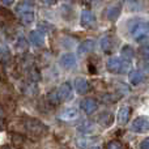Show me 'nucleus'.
<instances>
[{"label": "nucleus", "instance_id": "nucleus-14", "mask_svg": "<svg viewBox=\"0 0 149 149\" xmlns=\"http://www.w3.org/2000/svg\"><path fill=\"white\" fill-rule=\"evenodd\" d=\"M116 118H118V123L120 124V126L127 124V122H128V119H130V107L128 106H122L118 110Z\"/></svg>", "mask_w": 149, "mask_h": 149}, {"label": "nucleus", "instance_id": "nucleus-18", "mask_svg": "<svg viewBox=\"0 0 149 149\" xmlns=\"http://www.w3.org/2000/svg\"><path fill=\"white\" fill-rule=\"evenodd\" d=\"M77 130H79V132H81V134L90 135V134H94L95 132V126L92 122H84L81 126H79Z\"/></svg>", "mask_w": 149, "mask_h": 149}, {"label": "nucleus", "instance_id": "nucleus-11", "mask_svg": "<svg viewBox=\"0 0 149 149\" xmlns=\"http://www.w3.org/2000/svg\"><path fill=\"white\" fill-rule=\"evenodd\" d=\"M29 39L34 46H43L45 45V34L41 30H31L29 33Z\"/></svg>", "mask_w": 149, "mask_h": 149}, {"label": "nucleus", "instance_id": "nucleus-30", "mask_svg": "<svg viewBox=\"0 0 149 149\" xmlns=\"http://www.w3.org/2000/svg\"><path fill=\"white\" fill-rule=\"evenodd\" d=\"M0 3H1L3 5H12L13 3H15V0H0Z\"/></svg>", "mask_w": 149, "mask_h": 149}, {"label": "nucleus", "instance_id": "nucleus-22", "mask_svg": "<svg viewBox=\"0 0 149 149\" xmlns=\"http://www.w3.org/2000/svg\"><path fill=\"white\" fill-rule=\"evenodd\" d=\"M10 59V51L7 47H0V62H8Z\"/></svg>", "mask_w": 149, "mask_h": 149}, {"label": "nucleus", "instance_id": "nucleus-6", "mask_svg": "<svg viewBox=\"0 0 149 149\" xmlns=\"http://www.w3.org/2000/svg\"><path fill=\"white\" fill-rule=\"evenodd\" d=\"M80 116V113L76 107H67L60 111L59 119L63 122H73Z\"/></svg>", "mask_w": 149, "mask_h": 149}, {"label": "nucleus", "instance_id": "nucleus-16", "mask_svg": "<svg viewBox=\"0 0 149 149\" xmlns=\"http://www.w3.org/2000/svg\"><path fill=\"white\" fill-rule=\"evenodd\" d=\"M98 123L103 127H109L114 123V116L111 113H102L98 116Z\"/></svg>", "mask_w": 149, "mask_h": 149}, {"label": "nucleus", "instance_id": "nucleus-2", "mask_svg": "<svg viewBox=\"0 0 149 149\" xmlns=\"http://www.w3.org/2000/svg\"><path fill=\"white\" fill-rule=\"evenodd\" d=\"M106 68L113 73H124L131 68V62L118 56H111L106 60Z\"/></svg>", "mask_w": 149, "mask_h": 149}, {"label": "nucleus", "instance_id": "nucleus-8", "mask_svg": "<svg viewBox=\"0 0 149 149\" xmlns=\"http://www.w3.org/2000/svg\"><path fill=\"white\" fill-rule=\"evenodd\" d=\"M94 21H95V17H94V15H93L92 10L84 9L81 12V16H80V24H81L82 28H89V26H92L93 24H94Z\"/></svg>", "mask_w": 149, "mask_h": 149}, {"label": "nucleus", "instance_id": "nucleus-4", "mask_svg": "<svg viewBox=\"0 0 149 149\" xmlns=\"http://www.w3.org/2000/svg\"><path fill=\"white\" fill-rule=\"evenodd\" d=\"M131 130L136 134H145V132L149 131V119L148 116H137V118L134 119L131 124Z\"/></svg>", "mask_w": 149, "mask_h": 149}, {"label": "nucleus", "instance_id": "nucleus-15", "mask_svg": "<svg viewBox=\"0 0 149 149\" xmlns=\"http://www.w3.org/2000/svg\"><path fill=\"white\" fill-rule=\"evenodd\" d=\"M33 9H34V5L30 0H25V1L18 3L17 7H16V12H17L18 15L25 13V12H30V10H33Z\"/></svg>", "mask_w": 149, "mask_h": 149}, {"label": "nucleus", "instance_id": "nucleus-32", "mask_svg": "<svg viewBox=\"0 0 149 149\" xmlns=\"http://www.w3.org/2000/svg\"><path fill=\"white\" fill-rule=\"evenodd\" d=\"M1 149H15V148H12V147H8V145H5V147H3Z\"/></svg>", "mask_w": 149, "mask_h": 149}, {"label": "nucleus", "instance_id": "nucleus-3", "mask_svg": "<svg viewBox=\"0 0 149 149\" xmlns=\"http://www.w3.org/2000/svg\"><path fill=\"white\" fill-rule=\"evenodd\" d=\"M24 126H25V130L29 134L36 135V136H41L47 131V127L37 119H25Z\"/></svg>", "mask_w": 149, "mask_h": 149}, {"label": "nucleus", "instance_id": "nucleus-10", "mask_svg": "<svg viewBox=\"0 0 149 149\" xmlns=\"http://www.w3.org/2000/svg\"><path fill=\"white\" fill-rule=\"evenodd\" d=\"M97 109H98V103L93 98H86V100H84L81 102V110L85 114H93Z\"/></svg>", "mask_w": 149, "mask_h": 149}, {"label": "nucleus", "instance_id": "nucleus-25", "mask_svg": "<svg viewBox=\"0 0 149 149\" xmlns=\"http://www.w3.org/2000/svg\"><path fill=\"white\" fill-rule=\"evenodd\" d=\"M16 47H17L18 50H25L26 47H28V45H26V41L22 38V37H20V38L17 39V42H16Z\"/></svg>", "mask_w": 149, "mask_h": 149}, {"label": "nucleus", "instance_id": "nucleus-9", "mask_svg": "<svg viewBox=\"0 0 149 149\" xmlns=\"http://www.w3.org/2000/svg\"><path fill=\"white\" fill-rule=\"evenodd\" d=\"M120 12H122V9H120V7H119V5H110V7L106 8L105 16H106V18H107L109 21L114 22V21H116L119 18Z\"/></svg>", "mask_w": 149, "mask_h": 149}, {"label": "nucleus", "instance_id": "nucleus-12", "mask_svg": "<svg viewBox=\"0 0 149 149\" xmlns=\"http://www.w3.org/2000/svg\"><path fill=\"white\" fill-rule=\"evenodd\" d=\"M74 89L79 94H85L89 89V84H88L86 79L84 77H76L74 79Z\"/></svg>", "mask_w": 149, "mask_h": 149}, {"label": "nucleus", "instance_id": "nucleus-29", "mask_svg": "<svg viewBox=\"0 0 149 149\" xmlns=\"http://www.w3.org/2000/svg\"><path fill=\"white\" fill-rule=\"evenodd\" d=\"M41 1L45 5H49V7H50V5H54L55 4V3H56V0H41Z\"/></svg>", "mask_w": 149, "mask_h": 149}, {"label": "nucleus", "instance_id": "nucleus-17", "mask_svg": "<svg viewBox=\"0 0 149 149\" xmlns=\"http://www.w3.org/2000/svg\"><path fill=\"white\" fill-rule=\"evenodd\" d=\"M128 80L132 85H139L144 80V76L140 71H130L128 72Z\"/></svg>", "mask_w": 149, "mask_h": 149}, {"label": "nucleus", "instance_id": "nucleus-26", "mask_svg": "<svg viewBox=\"0 0 149 149\" xmlns=\"http://www.w3.org/2000/svg\"><path fill=\"white\" fill-rule=\"evenodd\" d=\"M49 101L52 103V105H58V103L60 102V101H59V98H58L56 92H52V93H50V94H49Z\"/></svg>", "mask_w": 149, "mask_h": 149}, {"label": "nucleus", "instance_id": "nucleus-23", "mask_svg": "<svg viewBox=\"0 0 149 149\" xmlns=\"http://www.w3.org/2000/svg\"><path fill=\"white\" fill-rule=\"evenodd\" d=\"M38 26H39L38 30H41L42 33H43V31H46V33H47V31H52V30H54V26H52L51 24H49V22H39Z\"/></svg>", "mask_w": 149, "mask_h": 149}, {"label": "nucleus", "instance_id": "nucleus-31", "mask_svg": "<svg viewBox=\"0 0 149 149\" xmlns=\"http://www.w3.org/2000/svg\"><path fill=\"white\" fill-rule=\"evenodd\" d=\"M3 122H4V114H3L1 109H0V126L3 124Z\"/></svg>", "mask_w": 149, "mask_h": 149}, {"label": "nucleus", "instance_id": "nucleus-21", "mask_svg": "<svg viewBox=\"0 0 149 149\" xmlns=\"http://www.w3.org/2000/svg\"><path fill=\"white\" fill-rule=\"evenodd\" d=\"M101 47H102V50L105 52H109L111 49H113V43H111V37L109 36H105L102 38V41H101Z\"/></svg>", "mask_w": 149, "mask_h": 149}, {"label": "nucleus", "instance_id": "nucleus-28", "mask_svg": "<svg viewBox=\"0 0 149 149\" xmlns=\"http://www.w3.org/2000/svg\"><path fill=\"white\" fill-rule=\"evenodd\" d=\"M140 149H149V137H145V139L140 143Z\"/></svg>", "mask_w": 149, "mask_h": 149}, {"label": "nucleus", "instance_id": "nucleus-5", "mask_svg": "<svg viewBox=\"0 0 149 149\" xmlns=\"http://www.w3.org/2000/svg\"><path fill=\"white\" fill-rule=\"evenodd\" d=\"M56 94L60 102H65V101L71 100L72 98V86H71L70 82H63L58 89Z\"/></svg>", "mask_w": 149, "mask_h": 149}, {"label": "nucleus", "instance_id": "nucleus-20", "mask_svg": "<svg viewBox=\"0 0 149 149\" xmlns=\"http://www.w3.org/2000/svg\"><path fill=\"white\" fill-rule=\"evenodd\" d=\"M36 16H34V10H30V12H25L20 15V20L24 25H30L31 22L34 21Z\"/></svg>", "mask_w": 149, "mask_h": 149}, {"label": "nucleus", "instance_id": "nucleus-13", "mask_svg": "<svg viewBox=\"0 0 149 149\" xmlns=\"http://www.w3.org/2000/svg\"><path fill=\"white\" fill-rule=\"evenodd\" d=\"M93 49H94V41L86 39V41L80 43V46L77 47V52H79V55H86L90 51H93Z\"/></svg>", "mask_w": 149, "mask_h": 149}, {"label": "nucleus", "instance_id": "nucleus-33", "mask_svg": "<svg viewBox=\"0 0 149 149\" xmlns=\"http://www.w3.org/2000/svg\"><path fill=\"white\" fill-rule=\"evenodd\" d=\"M90 149H101V148H100V147H92Z\"/></svg>", "mask_w": 149, "mask_h": 149}, {"label": "nucleus", "instance_id": "nucleus-1", "mask_svg": "<svg viewBox=\"0 0 149 149\" xmlns=\"http://www.w3.org/2000/svg\"><path fill=\"white\" fill-rule=\"evenodd\" d=\"M127 31L135 41H143L149 36V21L140 17L131 18L127 22Z\"/></svg>", "mask_w": 149, "mask_h": 149}, {"label": "nucleus", "instance_id": "nucleus-7", "mask_svg": "<svg viewBox=\"0 0 149 149\" xmlns=\"http://www.w3.org/2000/svg\"><path fill=\"white\" fill-rule=\"evenodd\" d=\"M59 62L63 68H65V70H72L74 65H76L77 60H76L74 54H72V52H65V54H63L62 56H60Z\"/></svg>", "mask_w": 149, "mask_h": 149}, {"label": "nucleus", "instance_id": "nucleus-27", "mask_svg": "<svg viewBox=\"0 0 149 149\" xmlns=\"http://www.w3.org/2000/svg\"><path fill=\"white\" fill-rule=\"evenodd\" d=\"M107 149H123V147L118 141H110L107 144Z\"/></svg>", "mask_w": 149, "mask_h": 149}, {"label": "nucleus", "instance_id": "nucleus-19", "mask_svg": "<svg viewBox=\"0 0 149 149\" xmlns=\"http://www.w3.org/2000/svg\"><path fill=\"white\" fill-rule=\"evenodd\" d=\"M120 54H122V58H123V59H126V60H128V62H131V60L134 59V56H135L134 49H132L131 46H128V45H126V46L122 47Z\"/></svg>", "mask_w": 149, "mask_h": 149}, {"label": "nucleus", "instance_id": "nucleus-24", "mask_svg": "<svg viewBox=\"0 0 149 149\" xmlns=\"http://www.w3.org/2000/svg\"><path fill=\"white\" fill-rule=\"evenodd\" d=\"M74 144H76V147L79 149H84L88 145V139H85V137H77L74 140Z\"/></svg>", "mask_w": 149, "mask_h": 149}]
</instances>
